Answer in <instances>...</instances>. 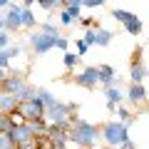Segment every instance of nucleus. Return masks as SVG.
Returning <instances> with one entry per match:
<instances>
[{
  "label": "nucleus",
  "instance_id": "obj_3",
  "mask_svg": "<svg viewBox=\"0 0 149 149\" xmlns=\"http://www.w3.org/2000/svg\"><path fill=\"white\" fill-rule=\"evenodd\" d=\"M15 112L22 117V122H40V119H45V104L40 100H27V102H17Z\"/></svg>",
  "mask_w": 149,
  "mask_h": 149
},
{
  "label": "nucleus",
  "instance_id": "obj_9",
  "mask_svg": "<svg viewBox=\"0 0 149 149\" xmlns=\"http://www.w3.org/2000/svg\"><path fill=\"white\" fill-rule=\"evenodd\" d=\"M114 67L112 65H97V85L102 87H112V85H117V77H114Z\"/></svg>",
  "mask_w": 149,
  "mask_h": 149
},
{
  "label": "nucleus",
  "instance_id": "obj_13",
  "mask_svg": "<svg viewBox=\"0 0 149 149\" xmlns=\"http://www.w3.org/2000/svg\"><path fill=\"white\" fill-rule=\"evenodd\" d=\"M129 80H132V85H144V80H147V65H129Z\"/></svg>",
  "mask_w": 149,
  "mask_h": 149
},
{
  "label": "nucleus",
  "instance_id": "obj_32",
  "mask_svg": "<svg viewBox=\"0 0 149 149\" xmlns=\"http://www.w3.org/2000/svg\"><path fill=\"white\" fill-rule=\"evenodd\" d=\"M5 52H8V57H10V62H13L15 57H20V55H22V47H20V45H10Z\"/></svg>",
  "mask_w": 149,
  "mask_h": 149
},
{
  "label": "nucleus",
  "instance_id": "obj_8",
  "mask_svg": "<svg viewBox=\"0 0 149 149\" xmlns=\"http://www.w3.org/2000/svg\"><path fill=\"white\" fill-rule=\"evenodd\" d=\"M74 85L82 90H95L97 87V67H85L80 74H74Z\"/></svg>",
  "mask_w": 149,
  "mask_h": 149
},
{
  "label": "nucleus",
  "instance_id": "obj_25",
  "mask_svg": "<svg viewBox=\"0 0 149 149\" xmlns=\"http://www.w3.org/2000/svg\"><path fill=\"white\" fill-rule=\"evenodd\" d=\"M40 8H42V10H47V13H52V10H62V3H60V0H42V3H40Z\"/></svg>",
  "mask_w": 149,
  "mask_h": 149
},
{
  "label": "nucleus",
  "instance_id": "obj_38",
  "mask_svg": "<svg viewBox=\"0 0 149 149\" xmlns=\"http://www.w3.org/2000/svg\"><path fill=\"white\" fill-rule=\"evenodd\" d=\"M45 149H50V147H45Z\"/></svg>",
  "mask_w": 149,
  "mask_h": 149
},
{
  "label": "nucleus",
  "instance_id": "obj_21",
  "mask_svg": "<svg viewBox=\"0 0 149 149\" xmlns=\"http://www.w3.org/2000/svg\"><path fill=\"white\" fill-rule=\"evenodd\" d=\"M124 30H127L129 35H142V20H139V17L134 15L132 20H129L127 25H124Z\"/></svg>",
  "mask_w": 149,
  "mask_h": 149
},
{
  "label": "nucleus",
  "instance_id": "obj_18",
  "mask_svg": "<svg viewBox=\"0 0 149 149\" xmlns=\"http://www.w3.org/2000/svg\"><path fill=\"white\" fill-rule=\"evenodd\" d=\"M62 10H67L70 15L74 17V22L82 17V5H80V0H67V3H62Z\"/></svg>",
  "mask_w": 149,
  "mask_h": 149
},
{
  "label": "nucleus",
  "instance_id": "obj_31",
  "mask_svg": "<svg viewBox=\"0 0 149 149\" xmlns=\"http://www.w3.org/2000/svg\"><path fill=\"white\" fill-rule=\"evenodd\" d=\"M10 45H13V35H8V32L3 30L0 32V50H8Z\"/></svg>",
  "mask_w": 149,
  "mask_h": 149
},
{
  "label": "nucleus",
  "instance_id": "obj_28",
  "mask_svg": "<svg viewBox=\"0 0 149 149\" xmlns=\"http://www.w3.org/2000/svg\"><path fill=\"white\" fill-rule=\"evenodd\" d=\"M55 50H60V52H70V40L60 35L57 40H55Z\"/></svg>",
  "mask_w": 149,
  "mask_h": 149
},
{
  "label": "nucleus",
  "instance_id": "obj_4",
  "mask_svg": "<svg viewBox=\"0 0 149 149\" xmlns=\"http://www.w3.org/2000/svg\"><path fill=\"white\" fill-rule=\"evenodd\" d=\"M25 85H27V80H25V74H22V72H17V70H8V72H5V80L0 82V92L17 97Z\"/></svg>",
  "mask_w": 149,
  "mask_h": 149
},
{
  "label": "nucleus",
  "instance_id": "obj_15",
  "mask_svg": "<svg viewBox=\"0 0 149 149\" xmlns=\"http://www.w3.org/2000/svg\"><path fill=\"white\" fill-rule=\"evenodd\" d=\"M20 25L25 30H35L37 27V17L32 13V8H20Z\"/></svg>",
  "mask_w": 149,
  "mask_h": 149
},
{
  "label": "nucleus",
  "instance_id": "obj_24",
  "mask_svg": "<svg viewBox=\"0 0 149 149\" xmlns=\"http://www.w3.org/2000/svg\"><path fill=\"white\" fill-rule=\"evenodd\" d=\"M62 62H65V67H67V70H72L74 65H80V57H77L74 52H62Z\"/></svg>",
  "mask_w": 149,
  "mask_h": 149
},
{
  "label": "nucleus",
  "instance_id": "obj_7",
  "mask_svg": "<svg viewBox=\"0 0 149 149\" xmlns=\"http://www.w3.org/2000/svg\"><path fill=\"white\" fill-rule=\"evenodd\" d=\"M8 139L13 142V147H22V144H27V142H32L35 139V134H32V127H30V122H22V124H17L15 129H13L10 134H8Z\"/></svg>",
  "mask_w": 149,
  "mask_h": 149
},
{
  "label": "nucleus",
  "instance_id": "obj_17",
  "mask_svg": "<svg viewBox=\"0 0 149 149\" xmlns=\"http://www.w3.org/2000/svg\"><path fill=\"white\" fill-rule=\"evenodd\" d=\"M35 97L42 102L45 107H50V104H55V102H57V97H55L52 92L47 90V87H37V90H35Z\"/></svg>",
  "mask_w": 149,
  "mask_h": 149
},
{
  "label": "nucleus",
  "instance_id": "obj_34",
  "mask_svg": "<svg viewBox=\"0 0 149 149\" xmlns=\"http://www.w3.org/2000/svg\"><path fill=\"white\" fill-rule=\"evenodd\" d=\"M0 70H10V57H8V52L5 50H0Z\"/></svg>",
  "mask_w": 149,
  "mask_h": 149
},
{
  "label": "nucleus",
  "instance_id": "obj_22",
  "mask_svg": "<svg viewBox=\"0 0 149 149\" xmlns=\"http://www.w3.org/2000/svg\"><path fill=\"white\" fill-rule=\"evenodd\" d=\"M35 90H37V87H35V85H30V82H27V85L22 87V92H20V95H17V100H20V102H27V100H35Z\"/></svg>",
  "mask_w": 149,
  "mask_h": 149
},
{
  "label": "nucleus",
  "instance_id": "obj_36",
  "mask_svg": "<svg viewBox=\"0 0 149 149\" xmlns=\"http://www.w3.org/2000/svg\"><path fill=\"white\" fill-rule=\"evenodd\" d=\"M119 149H137V144H134V139H127V142H124Z\"/></svg>",
  "mask_w": 149,
  "mask_h": 149
},
{
  "label": "nucleus",
  "instance_id": "obj_35",
  "mask_svg": "<svg viewBox=\"0 0 149 149\" xmlns=\"http://www.w3.org/2000/svg\"><path fill=\"white\" fill-rule=\"evenodd\" d=\"M0 149H15V147H13V142L5 137V134H0Z\"/></svg>",
  "mask_w": 149,
  "mask_h": 149
},
{
  "label": "nucleus",
  "instance_id": "obj_33",
  "mask_svg": "<svg viewBox=\"0 0 149 149\" xmlns=\"http://www.w3.org/2000/svg\"><path fill=\"white\" fill-rule=\"evenodd\" d=\"M60 25H74V17L67 10H60Z\"/></svg>",
  "mask_w": 149,
  "mask_h": 149
},
{
  "label": "nucleus",
  "instance_id": "obj_11",
  "mask_svg": "<svg viewBox=\"0 0 149 149\" xmlns=\"http://www.w3.org/2000/svg\"><path fill=\"white\" fill-rule=\"evenodd\" d=\"M114 114H117V122H119V124H124V127H127V129L132 127L134 122H137V114H134V112L129 109L127 104H119V107H117V112H114Z\"/></svg>",
  "mask_w": 149,
  "mask_h": 149
},
{
  "label": "nucleus",
  "instance_id": "obj_30",
  "mask_svg": "<svg viewBox=\"0 0 149 149\" xmlns=\"http://www.w3.org/2000/svg\"><path fill=\"white\" fill-rule=\"evenodd\" d=\"M82 8H90V10H97V8L104 5V0H80Z\"/></svg>",
  "mask_w": 149,
  "mask_h": 149
},
{
  "label": "nucleus",
  "instance_id": "obj_19",
  "mask_svg": "<svg viewBox=\"0 0 149 149\" xmlns=\"http://www.w3.org/2000/svg\"><path fill=\"white\" fill-rule=\"evenodd\" d=\"M112 17H114L117 22H122V25H127V22H129V20L134 17V13L124 10V8H114V10H112Z\"/></svg>",
  "mask_w": 149,
  "mask_h": 149
},
{
  "label": "nucleus",
  "instance_id": "obj_27",
  "mask_svg": "<svg viewBox=\"0 0 149 149\" xmlns=\"http://www.w3.org/2000/svg\"><path fill=\"white\" fill-rule=\"evenodd\" d=\"M77 22H80V25L85 27V30H90V27H100V25H97V20H95L92 15H82V17H80Z\"/></svg>",
  "mask_w": 149,
  "mask_h": 149
},
{
  "label": "nucleus",
  "instance_id": "obj_12",
  "mask_svg": "<svg viewBox=\"0 0 149 149\" xmlns=\"http://www.w3.org/2000/svg\"><path fill=\"white\" fill-rule=\"evenodd\" d=\"M104 100L109 102V104L119 107V104H124V92L119 90L117 85H112V87H104Z\"/></svg>",
  "mask_w": 149,
  "mask_h": 149
},
{
  "label": "nucleus",
  "instance_id": "obj_16",
  "mask_svg": "<svg viewBox=\"0 0 149 149\" xmlns=\"http://www.w3.org/2000/svg\"><path fill=\"white\" fill-rule=\"evenodd\" d=\"M112 37H114L112 30H107V27H97V30H95V47H107V45L112 42Z\"/></svg>",
  "mask_w": 149,
  "mask_h": 149
},
{
  "label": "nucleus",
  "instance_id": "obj_20",
  "mask_svg": "<svg viewBox=\"0 0 149 149\" xmlns=\"http://www.w3.org/2000/svg\"><path fill=\"white\" fill-rule=\"evenodd\" d=\"M13 129H15V124H13V119H10V114H0V134H10Z\"/></svg>",
  "mask_w": 149,
  "mask_h": 149
},
{
  "label": "nucleus",
  "instance_id": "obj_5",
  "mask_svg": "<svg viewBox=\"0 0 149 149\" xmlns=\"http://www.w3.org/2000/svg\"><path fill=\"white\" fill-rule=\"evenodd\" d=\"M55 40H57V37H50V35H45V32H40V30L30 32V47H32L35 55H47L50 50H55Z\"/></svg>",
  "mask_w": 149,
  "mask_h": 149
},
{
  "label": "nucleus",
  "instance_id": "obj_10",
  "mask_svg": "<svg viewBox=\"0 0 149 149\" xmlns=\"http://www.w3.org/2000/svg\"><path fill=\"white\" fill-rule=\"evenodd\" d=\"M124 100H127L132 107L144 104V100H147V87L144 85H129L127 92H124Z\"/></svg>",
  "mask_w": 149,
  "mask_h": 149
},
{
  "label": "nucleus",
  "instance_id": "obj_6",
  "mask_svg": "<svg viewBox=\"0 0 149 149\" xmlns=\"http://www.w3.org/2000/svg\"><path fill=\"white\" fill-rule=\"evenodd\" d=\"M3 25H5L8 35H15V32L22 30V25H20V5H17V3H10L8 10L3 13Z\"/></svg>",
  "mask_w": 149,
  "mask_h": 149
},
{
  "label": "nucleus",
  "instance_id": "obj_26",
  "mask_svg": "<svg viewBox=\"0 0 149 149\" xmlns=\"http://www.w3.org/2000/svg\"><path fill=\"white\" fill-rule=\"evenodd\" d=\"M87 52H90V47H87V42L77 37V40H74V55H77V57H82V55H87Z\"/></svg>",
  "mask_w": 149,
  "mask_h": 149
},
{
  "label": "nucleus",
  "instance_id": "obj_29",
  "mask_svg": "<svg viewBox=\"0 0 149 149\" xmlns=\"http://www.w3.org/2000/svg\"><path fill=\"white\" fill-rule=\"evenodd\" d=\"M142 62H144V45H139L132 52V65H142Z\"/></svg>",
  "mask_w": 149,
  "mask_h": 149
},
{
  "label": "nucleus",
  "instance_id": "obj_23",
  "mask_svg": "<svg viewBox=\"0 0 149 149\" xmlns=\"http://www.w3.org/2000/svg\"><path fill=\"white\" fill-rule=\"evenodd\" d=\"M40 32H45V35H50V37H60L57 25H52V22H40Z\"/></svg>",
  "mask_w": 149,
  "mask_h": 149
},
{
  "label": "nucleus",
  "instance_id": "obj_37",
  "mask_svg": "<svg viewBox=\"0 0 149 149\" xmlns=\"http://www.w3.org/2000/svg\"><path fill=\"white\" fill-rule=\"evenodd\" d=\"M5 80V70H0V82Z\"/></svg>",
  "mask_w": 149,
  "mask_h": 149
},
{
  "label": "nucleus",
  "instance_id": "obj_14",
  "mask_svg": "<svg viewBox=\"0 0 149 149\" xmlns=\"http://www.w3.org/2000/svg\"><path fill=\"white\" fill-rule=\"evenodd\" d=\"M17 102H20L17 97L0 92V114H13V112H15V107H17Z\"/></svg>",
  "mask_w": 149,
  "mask_h": 149
},
{
  "label": "nucleus",
  "instance_id": "obj_2",
  "mask_svg": "<svg viewBox=\"0 0 149 149\" xmlns=\"http://www.w3.org/2000/svg\"><path fill=\"white\" fill-rule=\"evenodd\" d=\"M100 139L109 149H119L127 139H132V137H129V129L124 127V124H119V122H104L100 127Z\"/></svg>",
  "mask_w": 149,
  "mask_h": 149
},
{
  "label": "nucleus",
  "instance_id": "obj_1",
  "mask_svg": "<svg viewBox=\"0 0 149 149\" xmlns=\"http://www.w3.org/2000/svg\"><path fill=\"white\" fill-rule=\"evenodd\" d=\"M67 142L72 149H95L100 142V124L87 119H72L67 129Z\"/></svg>",
  "mask_w": 149,
  "mask_h": 149
}]
</instances>
